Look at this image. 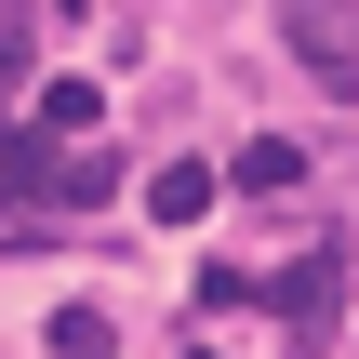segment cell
<instances>
[{"mask_svg": "<svg viewBox=\"0 0 359 359\" xmlns=\"http://www.w3.org/2000/svg\"><path fill=\"white\" fill-rule=\"evenodd\" d=\"M53 359H120V333H107V306H53Z\"/></svg>", "mask_w": 359, "mask_h": 359, "instance_id": "8992f818", "label": "cell"}, {"mask_svg": "<svg viewBox=\"0 0 359 359\" xmlns=\"http://www.w3.org/2000/svg\"><path fill=\"white\" fill-rule=\"evenodd\" d=\"M0 133H13V120H0Z\"/></svg>", "mask_w": 359, "mask_h": 359, "instance_id": "30bf717a", "label": "cell"}, {"mask_svg": "<svg viewBox=\"0 0 359 359\" xmlns=\"http://www.w3.org/2000/svg\"><path fill=\"white\" fill-rule=\"evenodd\" d=\"M40 133H93V80H53L40 93Z\"/></svg>", "mask_w": 359, "mask_h": 359, "instance_id": "52a82bcc", "label": "cell"}, {"mask_svg": "<svg viewBox=\"0 0 359 359\" xmlns=\"http://www.w3.org/2000/svg\"><path fill=\"white\" fill-rule=\"evenodd\" d=\"M226 187H253V200H280V187H306V147H293V133H253V147L226 160Z\"/></svg>", "mask_w": 359, "mask_h": 359, "instance_id": "277c9868", "label": "cell"}, {"mask_svg": "<svg viewBox=\"0 0 359 359\" xmlns=\"http://www.w3.org/2000/svg\"><path fill=\"white\" fill-rule=\"evenodd\" d=\"M280 40L306 53V80L359 93V13H346V0H280Z\"/></svg>", "mask_w": 359, "mask_h": 359, "instance_id": "7a4b0ae2", "label": "cell"}, {"mask_svg": "<svg viewBox=\"0 0 359 359\" xmlns=\"http://www.w3.org/2000/svg\"><path fill=\"white\" fill-rule=\"evenodd\" d=\"M200 359H213V346H200Z\"/></svg>", "mask_w": 359, "mask_h": 359, "instance_id": "8fae6325", "label": "cell"}, {"mask_svg": "<svg viewBox=\"0 0 359 359\" xmlns=\"http://www.w3.org/2000/svg\"><path fill=\"white\" fill-rule=\"evenodd\" d=\"M40 226H53V213H40V200H0V253H27V240H40Z\"/></svg>", "mask_w": 359, "mask_h": 359, "instance_id": "9c48e42d", "label": "cell"}, {"mask_svg": "<svg viewBox=\"0 0 359 359\" xmlns=\"http://www.w3.org/2000/svg\"><path fill=\"white\" fill-rule=\"evenodd\" d=\"M107 187H120V160H93V147L53 160V213H80V200H107Z\"/></svg>", "mask_w": 359, "mask_h": 359, "instance_id": "5b68a950", "label": "cell"}, {"mask_svg": "<svg viewBox=\"0 0 359 359\" xmlns=\"http://www.w3.org/2000/svg\"><path fill=\"white\" fill-rule=\"evenodd\" d=\"M266 293H280V333H293V346H333V320H346V253L320 240V253H293Z\"/></svg>", "mask_w": 359, "mask_h": 359, "instance_id": "6da1fadb", "label": "cell"}, {"mask_svg": "<svg viewBox=\"0 0 359 359\" xmlns=\"http://www.w3.org/2000/svg\"><path fill=\"white\" fill-rule=\"evenodd\" d=\"M213 187H226V173H213V160H160V173H147V187H133V200H147V213H160V226H200V213H213Z\"/></svg>", "mask_w": 359, "mask_h": 359, "instance_id": "3957f363", "label": "cell"}, {"mask_svg": "<svg viewBox=\"0 0 359 359\" xmlns=\"http://www.w3.org/2000/svg\"><path fill=\"white\" fill-rule=\"evenodd\" d=\"M200 306H213V320H226V306H266V280H253V266H200Z\"/></svg>", "mask_w": 359, "mask_h": 359, "instance_id": "ba28073f", "label": "cell"}]
</instances>
